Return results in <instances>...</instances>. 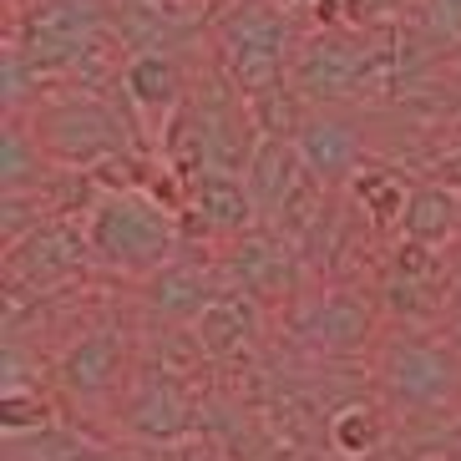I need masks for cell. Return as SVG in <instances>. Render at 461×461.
I'll return each mask as SVG.
<instances>
[{
    "label": "cell",
    "instance_id": "6da1fadb",
    "mask_svg": "<svg viewBox=\"0 0 461 461\" xmlns=\"http://www.w3.org/2000/svg\"><path fill=\"white\" fill-rule=\"evenodd\" d=\"M86 249L102 264H112V269L142 274V269L167 264V254H173V223L152 203H142V198L112 193L86 218Z\"/></svg>",
    "mask_w": 461,
    "mask_h": 461
},
{
    "label": "cell",
    "instance_id": "7a4b0ae2",
    "mask_svg": "<svg viewBox=\"0 0 461 461\" xmlns=\"http://www.w3.org/2000/svg\"><path fill=\"white\" fill-rule=\"evenodd\" d=\"M117 370H122V339L117 335H86L61 360V380L82 395H96V391H107V385H117Z\"/></svg>",
    "mask_w": 461,
    "mask_h": 461
},
{
    "label": "cell",
    "instance_id": "3957f363",
    "mask_svg": "<svg viewBox=\"0 0 461 461\" xmlns=\"http://www.w3.org/2000/svg\"><path fill=\"white\" fill-rule=\"evenodd\" d=\"M193 193H198V208H203L208 229H218V233H244L249 218H254V208H258L254 193H249L244 183L223 177V173L193 177Z\"/></svg>",
    "mask_w": 461,
    "mask_h": 461
},
{
    "label": "cell",
    "instance_id": "277c9868",
    "mask_svg": "<svg viewBox=\"0 0 461 461\" xmlns=\"http://www.w3.org/2000/svg\"><path fill=\"white\" fill-rule=\"evenodd\" d=\"M299 152H304V163L314 167L320 177H345L355 167V152H360V142H355L345 127L335 122H310L304 127V137H299Z\"/></svg>",
    "mask_w": 461,
    "mask_h": 461
},
{
    "label": "cell",
    "instance_id": "5b68a950",
    "mask_svg": "<svg viewBox=\"0 0 461 461\" xmlns=\"http://www.w3.org/2000/svg\"><path fill=\"white\" fill-rule=\"evenodd\" d=\"M239 339H249V314L239 299H213L203 314H198V345L208 355H229L239 350Z\"/></svg>",
    "mask_w": 461,
    "mask_h": 461
},
{
    "label": "cell",
    "instance_id": "8992f818",
    "mask_svg": "<svg viewBox=\"0 0 461 461\" xmlns=\"http://www.w3.org/2000/svg\"><path fill=\"white\" fill-rule=\"evenodd\" d=\"M451 218H456V203L447 198V188L416 193V198L406 203V239H416V244H436V239H447Z\"/></svg>",
    "mask_w": 461,
    "mask_h": 461
},
{
    "label": "cell",
    "instance_id": "52a82bcc",
    "mask_svg": "<svg viewBox=\"0 0 461 461\" xmlns=\"http://www.w3.org/2000/svg\"><path fill=\"white\" fill-rule=\"evenodd\" d=\"M127 92L142 102V107H163L177 96V71L167 56H137L127 67Z\"/></svg>",
    "mask_w": 461,
    "mask_h": 461
},
{
    "label": "cell",
    "instance_id": "ba28073f",
    "mask_svg": "<svg viewBox=\"0 0 461 461\" xmlns=\"http://www.w3.org/2000/svg\"><path fill=\"white\" fill-rule=\"evenodd\" d=\"M380 416L370 406H345L335 420H330V441H335V451H345V456H366V451L380 447Z\"/></svg>",
    "mask_w": 461,
    "mask_h": 461
},
{
    "label": "cell",
    "instance_id": "9c48e42d",
    "mask_svg": "<svg viewBox=\"0 0 461 461\" xmlns=\"http://www.w3.org/2000/svg\"><path fill=\"white\" fill-rule=\"evenodd\" d=\"M355 193H360V203H366V213L375 218L380 229L385 223H395V218H406V183L391 173H360L355 177Z\"/></svg>",
    "mask_w": 461,
    "mask_h": 461
},
{
    "label": "cell",
    "instance_id": "30bf717a",
    "mask_svg": "<svg viewBox=\"0 0 461 461\" xmlns=\"http://www.w3.org/2000/svg\"><path fill=\"white\" fill-rule=\"evenodd\" d=\"M395 360H401V366H411V380H401V385H395L401 395H411V401H436V395L447 391V366H441L426 345H406Z\"/></svg>",
    "mask_w": 461,
    "mask_h": 461
},
{
    "label": "cell",
    "instance_id": "8fae6325",
    "mask_svg": "<svg viewBox=\"0 0 461 461\" xmlns=\"http://www.w3.org/2000/svg\"><path fill=\"white\" fill-rule=\"evenodd\" d=\"M158 289H167V299H158V310H167V314H203L213 304V299H203V285L188 269H167L158 279Z\"/></svg>",
    "mask_w": 461,
    "mask_h": 461
},
{
    "label": "cell",
    "instance_id": "7c38bea8",
    "mask_svg": "<svg viewBox=\"0 0 461 461\" xmlns=\"http://www.w3.org/2000/svg\"><path fill=\"white\" fill-rule=\"evenodd\" d=\"M436 188H461V152H451L447 163H436Z\"/></svg>",
    "mask_w": 461,
    "mask_h": 461
}]
</instances>
